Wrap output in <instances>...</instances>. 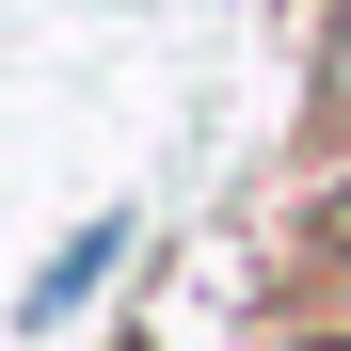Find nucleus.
<instances>
[{
  "label": "nucleus",
  "mask_w": 351,
  "mask_h": 351,
  "mask_svg": "<svg viewBox=\"0 0 351 351\" xmlns=\"http://www.w3.org/2000/svg\"><path fill=\"white\" fill-rule=\"evenodd\" d=\"M112 256H128V223H112V208H96V223H80V240H64V256H48V271L16 287V304H32V319H80V304H96V287H112Z\"/></svg>",
  "instance_id": "obj_1"
},
{
  "label": "nucleus",
  "mask_w": 351,
  "mask_h": 351,
  "mask_svg": "<svg viewBox=\"0 0 351 351\" xmlns=\"http://www.w3.org/2000/svg\"><path fill=\"white\" fill-rule=\"evenodd\" d=\"M319 112H351V16H335V64H319Z\"/></svg>",
  "instance_id": "obj_2"
}]
</instances>
